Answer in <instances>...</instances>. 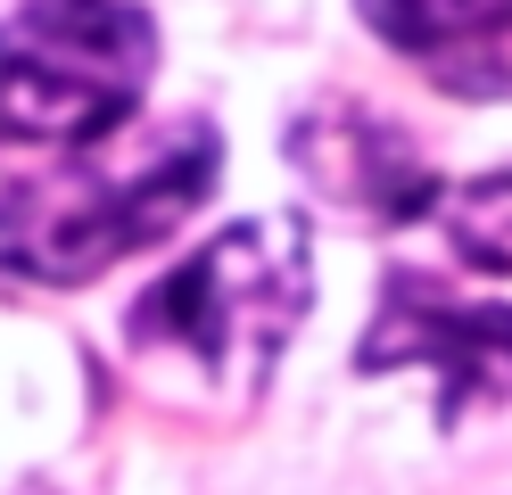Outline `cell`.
Returning a JSON list of instances; mask_svg holds the SVG:
<instances>
[{"mask_svg":"<svg viewBox=\"0 0 512 495\" xmlns=\"http://www.w3.org/2000/svg\"><path fill=\"white\" fill-rule=\"evenodd\" d=\"M306 306H314L306 223L256 215L215 231L174 273H157L124 314V339H133V355L190 372L207 396H256Z\"/></svg>","mask_w":512,"mask_h":495,"instance_id":"6da1fadb","label":"cell"},{"mask_svg":"<svg viewBox=\"0 0 512 495\" xmlns=\"http://www.w3.org/2000/svg\"><path fill=\"white\" fill-rule=\"evenodd\" d=\"M215 132L174 124L166 141H133L124 157H67L42 182H17L0 198V273L75 289L108 264L157 248L166 231L215 190Z\"/></svg>","mask_w":512,"mask_h":495,"instance_id":"7a4b0ae2","label":"cell"},{"mask_svg":"<svg viewBox=\"0 0 512 495\" xmlns=\"http://www.w3.org/2000/svg\"><path fill=\"white\" fill-rule=\"evenodd\" d=\"M149 75L157 17L141 0H25L0 17V141H116Z\"/></svg>","mask_w":512,"mask_h":495,"instance_id":"3957f363","label":"cell"},{"mask_svg":"<svg viewBox=\"0 0 512 495\" xmlns=\"http://www.w3.org/2000/svg\"><path fill=\"white\" fill-rule=\"evenodd\" d=\"M356 363L364 372H405V363L438 372L446 421H463L471 405H512V306H463V297H438L430 281L397 273L380 289Z\"/></svg>","mask_w":512,"mask_h":495,"instance_id":"277c9868","label":"cell"},{"mask_svg":"<svg viewBox=\"0 0 512 495\" xmlns=\"http://www.w3.org/2000/svg\"><path fill=\"white\" fill-rule=\"evenodd\" d=\"M290 157H298V174L356 223H413V215H438V198H446L438 174L422 165V149H413L397 124L364 116V108L306 116L290 132Z\"/></svg>","mask_w":512,"mask_h":495,"instance_id":"5b68a950","label":"cell"},{"mask_svg":"<svg viewBox=\"0 0 512 495\" xmlns=\"http://www.w3.org/2000/svg\"><path fill=\"white\" fill-rule=\"evenodd\" d=\"M364 25L463 99H512V0H364Z\"/></svg>","mask_w":512,"mask_h":495,"instance_id":"8992f818","label":"cell"},{"mask_svg":"<svg viewBox=\"0 0 512 495\" xmlns=\"http://www.w3.org/2000/svg\"><path fill=\"white\" fill-rule=\"evenodd\" d=\"M446 215V240H455L463 264L479 273H512V174H479L455 198H438Z\"/></svg>","mask_w":512,"mask_h":495,"instance_id":"52a82bcc","label":"cell"}]
</instances>
